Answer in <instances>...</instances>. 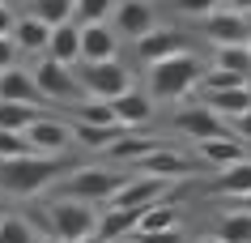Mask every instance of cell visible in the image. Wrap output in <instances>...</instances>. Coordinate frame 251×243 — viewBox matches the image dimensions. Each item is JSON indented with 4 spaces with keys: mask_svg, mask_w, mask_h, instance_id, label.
<instances>
[{
    "mask_svg": "<svg viewBox=\"0 0 251 243\" xmlns=\"http://www.w3.org/2000/svg\"><path fill=\"white\" fill-rule=\"evenodd\" d=\"M124 133H128L124 124H73V141L85 149H98V154H106Z\"/></svg>",
    "mask_w": 251,
    "mask_h": 243,
    "instance_id": "cell-21",
    "label": "cell"
},
{
    "mask_svg": "<svg viewBox=\"0 0 251 243\" xmlns=\"http://www.w3.org/2000/svg\"><path fill=\"white\" fill-rule=\"evenodd\" d=\"M119 34L106 22H85L81 26V60H115Z\"/></svg>",
    "mask_w": 251,
    "mask_h": 243,
    "instance_id": "cell-15",
    "label": "cell"
},
{
    "mask_svg": "<svg viewBox=\"0 0 251 243\" xmlns=\"http://www.w3.org/2000/svg\"><path fill=\"white\" fill-rule=\"evenodd\" d=\"M166 226H179V214H175V205H171V192H166L162 201H153L149 209L136 214V230H166Z\"/></svg>",
    "mask_w": 251,
    "mask_h": 243,
    "instance_id": "cell-24",
    "label": "cell"
},
{
    "mask_svg": "<svg viewBox=\"0 0 251 243\" xmlns=\"http://www.w3.org/2000/svg\"><path fill=\"white\" fill-rule=\"evenodd\" d=\"M34 145V154H64L68 145H73V124L55 120V115H34V124H30L26 133H22Z\"/></svg>",
    "mask_w": 251,
    "mask_h": 243,
    "instance_id": "cell-9",
    "label": "cell"
},
{
    "mask_svg": "<svg viewBox=\"0 0 251 243\" xmlns=\"http://www.w3.org/2000/svg\"><path fill=\"white\" fill-rule=\"evenodd\" d=\"M166 184H171V179H162V175H141V171H136V175H128L115 192H111V205L141 214V209H149L153 201H162V196H166Z\"/></svg>",
    "mask_w": 251,
    "mask_h": 243,
    "instance_id": "cell-7",
    "label": "cell"
},
{
    "mask_svg": "<svg viewBox=\"0 0 251 243\" xmlns=\"http://www.w3.org/2000/svg\"><path fill=\"white\" fill-rule=\"evenodd\" d=\"M128 239H132V243H183V230H179V226H166V230H132Z\"/></svg>",
    "mask_w": 251,
    "mask_h": 243,
    "instance_id": "cell-34",
    "label": "cell"
},
{
    "mask_svg": "<svg viewBox=\"0 0 251 243\" xmlns=\"http://www.w3.org/2000/svg\"><path fill=\"white\" fill-rule=\"evenodd\" d=\"M111 115H115V124H124V128H141V124H149V115H153L149 90H136V85H128L124 94L111 98Z\"/></svg>",
    "mask_w": 251,
    "mask_h": 243,
    "instance_id": "cell-13",
    "label": "cell"
},
{
    "mask_svg": "<svg viewBox=\"0 0 251 243\" xmlns=\"http://www.w3.org/2000/svg\"><path fill=\"white\" fill-rule=\"evenodd\" d=\"M175 52H187V43H183V34L175 26H149L141 39H136V55L145 60V64H153V60H166V55H175Z\"/></svg>",
    "mask_w": 251,
    "mask_h": 243,
    "instance_id": "cell-11",
    "label": "cell"
},
{
    "mask_svg": "<svg viewBox=\"0 0 251 243\" xmlns=\"http://www.w3.org/2000/svg\"><path fill=\"white\" fill-rule=\"evenodd\" d=\"M217 192H222V196H243V192H251V158L234 162V166H222Z\"/></svg>",
    "mask_w": 251,
    "mask_h": 243,
    "instance_id": "cell-25",
    "label": "cell"
},
{
    "mask_svg": "<svg viewBox=\"0 0 251 243\" xmlns=\"http://www.w3.org/2000/svg\"><path fill=\"white\" fill-rule=\"evenodd\" d=\"M13 64H17V47H13L9 34H0V73H4V68H13Z\"/></svg>",
    "mask_w": 251,
    "mask_h": 243,
    "instance_id": "cell-36",
    "label": "cell"
},
{
    "mask_svg": "<svg viewBox=\"0 0 251 243\" xmlns=\"http://www.w3.org/2000/svg\"><path fill=\"white\" fill-rule=\"evenodd\" d=\"M30 73H34V85L43 90L47 103H68V107H77L81 94H85L81 81H77V73H73L68 64H60V60H51V55H47L43 64H34Z\"/></svg>",
    "mask_w": 251,
    "mask_h": 243,
    "instance_id": "cell-6",
    "label": "cell"
},
{
    "mask_svg": "<svg viewBox=\"0 0 251 243\" xmlns=\"http://www.w3.org/2000/svg\"><path fill=\"white\" fill-rule=\"evenodd\" d=\"M136 230V214L132 209H119V205H106V214H98V226H94V235L98 239H128Z\"/></svg>",
    "mask_w": 251,
    "mask_h": 243,
    "instance_id": "cell-22",
    "label": "cell"
},
{
    "mask_svg": "<svg viewBox=\"0 0 251 243\" xmlns=\"http://www.w3.org/2000/svg\"><path fill=\"white\" fill-rule=\"evenodd\" d=\"M30 13L47 26H60V22H73V0H30Z\"/></svg>",
    "mask_w": 251,
    "mask_h": 243,
    "instance_id": "cell-30",
    "label": "cell"
},
{
    "mask_svg": "<svg viewBox=\"0 0 251 243\" xmlns=\"http://www.w3.org/2000/svg\"><path fill=\"white\" fill-rule=\"evenodd\" d=\"M175 4H179V13H183V17H209L222 0H175Z\"/></svg>",
    "mask_w": 251,
    "mask_h": 243,
    "instance_id": "cell-35",
    "label": "cell"
},
{
    "mask_svg": "<svg viewBox=\"0 0 251 243\" xmlns=\"http://www.w3.org/2000/svg\"><path fill=\"white\" fill-rule=\"evenodd\" d=\"M9 39H13V47H17V52L39 55V52H47L51 26H47V22H39L34 13H26V17H13V30H9Z\"/></svg>",
    "mask_w": 251,
    "mask_h": 243,
    "instance_id": "cell-16",
    "label": "cell"
},
{
    "mask_svg": "<svg viewBox=\"0 0 251 243\" xmlns=\"http://www.w3.org/2000/svg\"><path fill=\"white\" fill-rule=\"evenodd\" d=\"M128 175H119L115 166H68V175H60V188H64V196H77V201H90V205H106L111 192Z\"/></svg>",
    "mask_w": 251,
    "mask_h": 243,
    "instance_id": "cell-3",
    "label": "cell"
},
{
    "mask_svg": "<svg viewBox=\"0 0 251 243\" xmlns=\"http://www.w3.org/2000/svg\"><path fill=\"white\" fill-rule=\"evenodd\" d=\"M200 73H204V64H200L192 52H175V55H166V60H153V64H149V98L171 103V98L192 94L200 85Z\"/></svg>",
    "mask_w": 251,
    "mask_h": 243,
    "instance_id": "cell-2",
    "label": "cell"
},
{
    "mask_svg": "<svg viewBox=\"0 0 251 243\" xmlns=\"http://www.w3.org/2000/svg\"><path fill=\"white\" fill-rule=\"evenodd\" d=\"M73 73H77L81 90H85L90 98H106V103L132 85V73L119 64V60H85V64L73 68Z\"/></svg>",
    "mask_w": 251,
    "mask_h": 243,
    "instance_id": "cell-5",
    "label": "cell"
},
{
    "mask_svg": "<svg viewBox=\"0 0 251 243\" xmlns=\"http://www.w3.org/2000/svg\"><path fill=\"white\" fill-rule=\"evenodd\" d=\"M230 201H234L243 214H251V192H243V196H230Z\"/></svg>",
    "mask_w": 251,
    "mask_h": 243,
    "instance_id": "cell-40",
    "label": "cell"
},
{
    "mask_svg": "<svg viewBox=\"0 0 251 243\" xmlns=\"http://www.w3.org/2000/svg\"><path fill=\"white\" fill-rule=\"evenodd\" d=\"M60 171H68L64 154H22V158L0 162V188L13 196H34V192L51 188Z\"/></svg>",
    "mask_w": 251,
    "mask_h": 243,
    "instance_id": "cell-1",
    "label": "cell"
},
{
    "mask_svg": "<svg viewBox=\"0 0 251 243\" xmlns=\"http://www.w3.org/2000/svg\"><path fill=\"white\" fill-rule=\"evenodd\" d=\"M128 171H141V175H162V179H187V175H192V162H187L183 154H175V149L158 145V149H149V154H141Z\"/></svg>",
    "mask_w": 251,
    "mask_h": 243,
    "instance_id": "cell-10",
    "label": "cell"
},
{
    "mask_svg": "<svg viewBox=\"0 0 251 243\" xmlns=\"http://www.w3.org/2000/svg\"><path fill=\"white\" fill-rule=\"evenodd\" d=\"M217 239L226 243H251V214H243V209H230V214H222V222H217V230H213Z\"/></svg>",
    "mask_w": 251,
    "mask_h": 243,
    "instance_id": "cell-26",
    "label": "cell"
},
{
    "mask_svg": "<svg viewBox=\"0 0 251 243\" xmlns=\"http://www.w3.org/2000/svg\"><path fill=\"white\" fill-rule=\"evenodd\" d=\"M39 107H26V103H0V128H9V133H26L30 124H34Z\"/></svg>",
    "mask_w": 251,
    "mask_h": 243,
    "instance_id": "cell-28",
    "label": "cell"
},
{
    "mask_svg": "<svg viewBox=\"0 0 251 243\" xmlns=\"http://www.w3.org/2000/svg\"><path fill=\"white\" fill-rule=\"evenodd\" d=\"M234 136L238 141H251V111H243V115L234 120Z\"/></svg>",
    "mask_w": 251,
    "mask_h": 243,
    "instance_id": "cell-37",
    "label": "cell"
},
{
    "mask_svg": "<svg viewBox=\"0 0 251 243\" xmlns=\"http://www.w3.org/2000/svg\"><path fill=\"white\" fill-rule=\"evenodd\" d=\"M77 243H106V239H98V235H90V239H77Z\"/></svg>",
    "mask_w": 251,
    "mask_h": 243,
    "instance_id": "cell-42",
    "label": "cell"
},
{
    "mask_svg": "<svg viewBox=\"0 0 251 243\" xmlns=\"http://www.w3.org/2000/svg\"><path fill=\"white\" fill-rule=\"evenodd\" d=\"M204 34L213 39V47H238V43H251V17L234 13V9H213L204 17Z\"/></svg>",
    "mask_w": 251,
    "mask_h": 243,
    "instance_id": "cell-8",
    "label": "cell"
},
{
    "mask_svg": "<svg viewBox=\"0 0 251 243\" xmlns=\"http://www.w3.org/2000/svg\"><path fill=\"white\" fill-rule=\"evenodd\" d=\"M124 243H132V239H124Z\"/></svg>",
    "mask_w": 251,
    "mask_h": 243,
    "instance_id": "cell-44",
    "label": "cell"
},
{
    "mask_svg": "<svg viewBox=\"0 0 251 243\" xmlns=\"http://www.w3.org/2000/svg\"><path fill=\"white\" fill-rule=\"evenodd\" d=\"M204 107L222 120H238L243 111H251V85H230V90H213L204 94Z\"/></svg>",
    "mask_w": 251,
    "mask_h": 243,
    "instance_id": "cell-20",
    "label": "cell"
},
{
    "mask_svg": "<svg viewBox=\"0 0 251 243\" xmlns=\"http://www.w3.org/2000/svg\"><path fill=\"white\" fill-rule=\"evenodd\" d=\"M39 243H64V239H39Z\"/></svg>",
    "mask_w": 251,
    "mask_h": 243,
    "instance_id": "cell-43",
    "label": "cell"
},
{
    "mask_svg": "<svg viewBox=\"0 0 251 243\" xmlns=\"http://www.w3.org/2000/svg\"><path fill=\"white\" fill-rule=\"evenodd\" d=\"M196 243H226V239H217V235H209V239H196Z\"/></svg>",
    "mask_w": 251,
    "mask_h": 243,
    "instance_id": "cell-41",
    "label": "cell"
},
{
    "mask_svg": "<svg viewBox=\"0 0 251 243\" xmlns=\"http://www.w3.org/2000/svg\"><path fill=\"white\" fill-rule=\"evenodd\" d=\"M9 30H13V9L0 0V34H9Z\"/></svg>",
    "mask_w": 251,
    "mask_h": 243,
    "instance_id": "cell-38",
    "label": "cell"
},
{
    "mask_svg": "<svg viewBox=\"0 0 251 243\" xmlns=\"http://www.w3.org/2000/svg\"><path fill=\"white\" fill-rule=\"evenodd\" d=\"M149 26H153V9H149V0H119V9H115V34L141 39Z\"/></svg>",
    "mask_w": 251,
    "mask_h": 243,
    "instance_id": "cell-18",
    "label": "cell"
},
{
    "mask_svg": "<svg viewBox=\"0 0 251 243\" xmlns=\"http://www.w3.org/2000/svg\"><path fill=\"white\" fill-rule=\"evenodd\" d=\"M47 217H51L55 239H64V243L90 239L94 226H98V209L90 201H77V196H55V201H47Z\"/></svg>",
    "mask_w": 251,
    "mask_h": 243,
    "instance_id": "cell-4",
    "label": "cell"
},
{
    "mask_svg": "<svg viewBox=\"0 0 251 243\" xmlns=\"http://www.w3.org/2000/svg\"><path fill=\"white\" fill-rule=\"evenodd\" d=\"M226 73H238L243 81H251V43H238V47H217V64Z\"/></svg>",
    "mask_w": 251,
    "mask_h": 243,
    "instance_id": "cell-27",
    "label": "cell"
},
{
    "mask_svg": "<svg viewBox=\"0 0 251 243\" xmlns=\"http://www.w3.org/2000/svg\"><path fill=\"white\" fill-rule=\"evenodd\" d=\"M222 9H234V13H243V17H251V0H226Z\"/></svg>",
    "mask_w": 251,
    "mask_h": 243,
    "instance_id": "cell-39",
    "label": "cell"
},
{
    "mask_svg": "<svg viewBox=\"0 0 251 243\" xmlns=\"http://www.w3.org/2000/svg\"><path fill=\"white\" fill-rule=\"evenodd\" d=\"M175 128L183 136H192V141H209V136H226V124L222 115H213L204 103H196V107H187L175 115Z\"/></svg>",
    "mask_w": 251,
    "mask_h": 243,
    "instance_id": "cell-14",
    "label": "cell"
},
{
    "mask_svg": "<svg viewBox=\"0 0 251 243\" xmlns=\"http://www.w3.org/2000/svg\"><path fill=\"white\" fill-rule=\"evenodd\" d=\"M196 149H200V158L209 162V166H234V162H243L247 158V145L238 141L234 133H226V136H209V141H196Z\"/></svg>",
    "mask_w": 251,
    "mask_h": 243,
    "instance_id": "cell-17",
    "label": "cell"
},
{
    "mask_svg": "<svg viewBox=\"0 0 251 243\" xmlns=\"http://www.w3.org/2000/svg\"><path fill=\"white\" fill-rule=\"evenodd\" d=\"M47 55H51V60H60V64H68V68L81 60V26H77V22H60V26H51Z\"/></svg>",
    "mask_w": 251,
    "mask_h": 243,
    "instance_id": "cell-19",
    "label": "cell"
},
{
    "mask_svg": "<svg viewBox=\"0 0 251 243\" xmlns=\"http://www.w3.org/2000/svg\"><path fill=\"white\" fill-rule=\"evenodd\" d=\"M22 154H34V145H30L22 133H9V128H0V162H4V158H22Z\"/></svg>",
    "mask_w": 251,
    "mask_h": 243,
    "instance_id": "cell-33",
    "label": "cell"
},
{
    "mask_svg": "<svg viewBox=\"0 0 251 243\" xmlns=\"http://www.w3.org/2000/svg\"><path fill=\"white\" fill-rule=\"evenodd\" d=\"M0 103H26V107H39V103H47V98H43V90L34 85V73L13 64V68L0 73Z\"/></svg>",
    "mask_w": 251,
    "mask_h": 243,
    "instance_id": "cell-12",
    "label": "cell"
},
{
    "mask_svg": "<svg viewBox=\"0 0 251 243\" xmlns=\"http://www.w3.org/2000/svg\"><path fill=\"white\" fill-rule=\"evenodd\" d=\"M73 111H77V124H115V115H111V103H106V98H81Z\"/></svg>",
    "mask_w": 251,
    "mask_h": 243,
    "instance_id": "cell-31",
    "label": "cell"
},
{
    "mask_svg": "<svg viewBox=\"0 0 251 243\" xmlns=\"http://www.w3.org/2000/svg\"><path fill=\"white\" fill-rule=\"evenodd\" d=\"M0 243H39V230L30 226L26 217L4 214V217H0Z\"/></svg>",
    "mask_w": 251,
    "mask_h": 243,
    "instance_id": "cell-29",
    "label": "cell"
},
{
    "mask_svg": "<svg viewBox=\"0 0 251 243\" xmlns=\"http://www.w3.org/2000/svg\"><path fill=\"white\" fill-rule=\"evenodd\" d=\"M115 9V0H73V22L85 26V22H106V13Z\"/></svg>",
    "mask_w": 251,
    "mask_h": 243,
    "instance_id": "cell-32",
    "label": "cell"
},
{
    "mask_svg": "<svg viewBox=\"0 0 251 243\" xmlns=\"http://www.w3.org/2000/svg\"><path fill=\"white\" fill-rule=\"evenodd\" d=\"M158 145H162L158 136H145L141 128H128V133L119 136V141H115L111 149H106V154H111L115 162H124V166H132V162L141 158V154H149V149H158Z\"/></svg>",
    "mask_w": 251,
    "mask_h": 243,
    "instance_id": "cell-23",
    "label": "cell"
}]
</instances>
